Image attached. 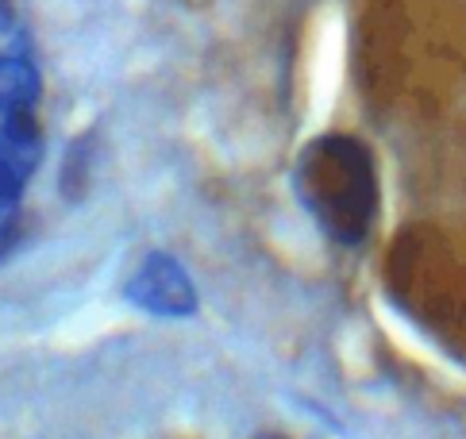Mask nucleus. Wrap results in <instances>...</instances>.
<instances>
[{
	"instance_id": "nucleus-4",
	"label": "nucleus",
	"mask_w": 466,
	"mask_h": 439,
	"mask_svg": "<svg viewBox=\"0 0 466 439\" xmlns=\"http://www.w3.org/2000/svg\"><path fill=\"white\" fill-rule=\"evenodd\" d=\"M43 81L27 50H0V116H31Z\"/></svg>"
},
{
	"instance_id": "nucleus-2",
	"label": "nucleus",
	"mask_w": 466,
	"mask_h": 439,
	"mask_svg": "<svg viewBox=\"0 0 466 439\" xmlns=\"http://www.w3.org/2000/svg\"><path fill=\"white\" fill-rule=\"evenodd\" d=\"M43 162V131L35 112L0 116V240L8 235L31 174Z\"/></svg>"
},
{
	"instance_id": "nucleus-6",
	"label": "nucleus",
	"mask_w": 466,
	"mask_h": 439,
	"mask_svg": "<svg viewBox=\"0 0 466 439\" xmlns=\"http://www.w3.org/2000/svg\"><path fill=\"white\" fill-rule=\"evenodd\" d=\"M255 439H289V435H278V432H266V435H255Z\"/></svg>"
},
{
	"instance_id": "nucleus-3",
	"label": "nucleus",
	"mask_w": 466,
	"mask_h": 439,
	"mask_svg": "<svg viewBox=\"0 0 466 439\" xmlns=\"http://www.w3.org/2000/svg\"><path fill=\"white\" fill-rule=\"evenodd\" d=\"M127 301L139 305L143 312L151 316H166V320H181V316H193L197 312V285L186 274L174 255H147L139 262V270L131 274L127 281Z\"/></svg>"
},
{
	"instance_id": "nucleus-1",
	"label": "nucleus",
	"mask_w": 466,
	"mask_h": 439,
	"mask_svg": "<svg viewBox=\"0 0 466 439\" xmlns=\"http://www.w3.org/2000/svg\"><path fill=\"white\" fill-rule=\"evenodd\" d=\"M293 185L312 224L328 240L359 247L370 235L378 216V166L359 139L351 135L312 139L297 158Z\"/></svg>"
},
{
	"instance_id": "nucleus-5",
	"label": "nucleus",
	"mask_w": 466,
	"mask_h": 439,
	"mask_svg": "<svg viewBox=\"0 0 466 439\" xmlns=\"http://www.w3.org/2000/svg\"><path fill=\"white\" fill-rule=\"evenodd\" d=\"M12 24V0H0V27Z\"/></svg>"
}]
</instances>
